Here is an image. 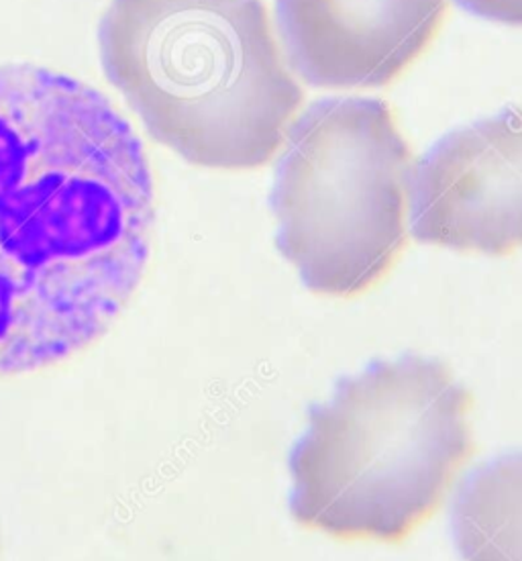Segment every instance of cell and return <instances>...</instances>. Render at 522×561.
I'll return each instance as SVG.
<instances>
[{"instance_id":"cell-7","label":"cell","mask_w":522,"mask_h":561,"mask_svg":"<svg viewBox=\"0 0 522 561\" xmlns=\"http://www.w3.org/2000/svg\"><path fill=\"white\" fill-rule=\"evenodd\" d=\"M451 535L463 561H522V451L463 480L451 506Z\"/></svg>"},{"instance_id":"cell-8","label":"cell","mask_w":522,"mask_h":561,"mask_svg":"<svg viewBox=\"0 0 522 561\" xmlns=\"http://www.w3.org/2000/svg\"><path fill=\"white\" fill-rule=\"evenodd\" d=\"M469 15L508 27H522V0H455Z\"/></svg>"},{"instance_id":"cell-2","label":"cell","mask_w":522,"mask_h":561,"mask_svg":"<svg viewBox=\"0 0 522 561\" xmlns=\"http://www.w3.org/2000/svg\"><path fill=\"white\" fill-rule=\"evenodd\" d=\"M98 49L151 137L202 168L266 165L304 96L262 0H111Z\"/></svg>"},{"instance_id":"cell-6","label":"cell","mask_w":522,"mask_h":561,"mask_svg":"<svg viewBox=\"0 0 522 561\" xmlns=\"http://www.w3.org/2000/svg\"><path fill=\"white\" fill-rule=\"evenodd\" d=\"M448 0H276L283 51L314 89H380L433 42Z\"/></svg>"},{"instance_id":"cell-4","label":"cell","mask_w":522,"mask_h":561,"mask_svg":"<svg viewBox=\"0 0 522 561\" xmlns=\"http://www.w3.org/2000/svg\"><path fill=\"white\" fill-rule=\"evenodd\" d=\"M410 148L380 99H323L290 127L269 207L276 245L314 295L351 298L406 245Z\"/></svg>"},{"instance_id":"cell-1","label":"cell","mask_w":522,"mask_h":561,"mask_svg":"<svg viewBox=\"0 0 522 561\" xmlns=\"http://www.w3.org/2000/svg\"><path fill=\"white\" fill-rule=\"evenodd\" d=\"M153 225L146 149L105 94L0 66V374L101 340L141 284Z\"/></svg>"},{"instance_id":"cell-3","label":"cell","mask_w":522,"mask_h":561,"mask_svg":"<svg viewBox=\"0 0 522 561\" xmlns=\"http://www.w3.org/2000/svg\"><path fill=\"white\" fill-rule=\"evenodd\" d=\"M469 407V392L429 357L344 378L290 454L292 517L337 539L401 543L474 454Z\"/></svg>"},{"instance_id":"cell-5","label":"cell","mask_w":522,"mask_h":561,"mask_svg":"<svg viewBox=\"0 0 522 561\" xmlns=\"http://www.w3.org/2000/svg\"><path fill=\"white\" fill-rule=\"evenodd\" d=\"M410 231L453 252L522 248V106L437 139L408 174Z\"/></svg>"}]
</instances>
